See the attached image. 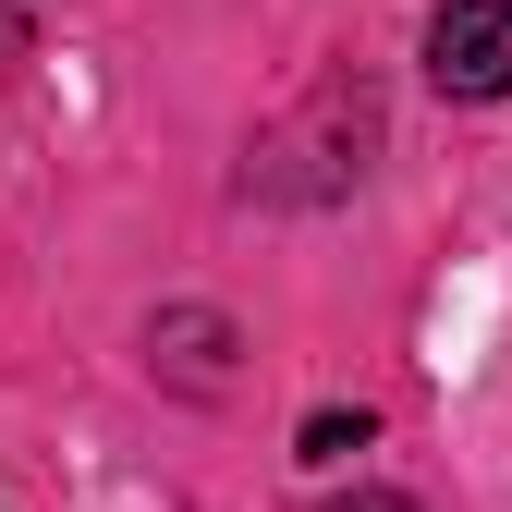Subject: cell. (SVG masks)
<instances>
[{
    "mask_svg": "<svg viewBox=\"0 0 512 512\" xmlns=\"http://www.w3.org/2000/svg\"><path fill=\"white\" fill-rule=\"evenodd\" d=\"M366 452V415H305V464H354Z\"/></svg>",
    "mask_w": 512,
    "mask_h": 512,
    "instance_id": "7a4b0ae2",
    "label": "cell"
},
{
    "mask_svg": "<svg viewBox=\"0 0 512 512\" xmlns=\"http://www.w3.org/2000/svg\"><path fill=\"white\" fill-rule=\"evenodd\" d=\"M427 86L439 98H512V0H439Z\"/></svg>",
    "mask_w": 512,
    "mask_h": 512,
    "instance_id": "6da1fadb",
    "label": "cell"
},
{
    "mask_svg": "<svg viewBox=\"0 0 512 512\" xmlns=\"http://www.w3.org/2000/svg\"><path fill=\"white\" fill-rule=\"evenodd\" d=\"M330 512H415V500H391V488H366V500H330Z\"/></svg>",
    "mask_w": 512,
    "mask_h": 512,
    "instance_id": "3957f363",
    "label": "cell"
}]
</instances>
